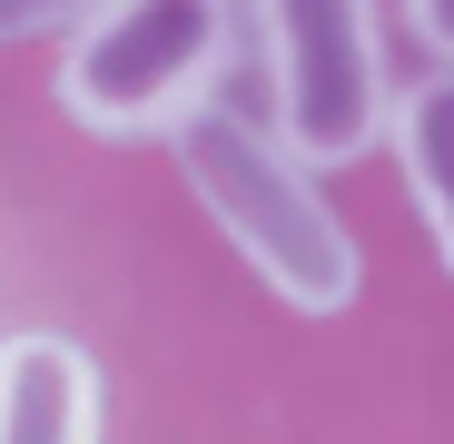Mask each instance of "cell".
<instances>
[{"label":"cell","instance_id":"cell-1","mask_svg":"<svg viewBox=\"0 0 454 444\" xmlns=\"http://www.w3.org/2000/svg\"><path fill=\"white\" fill-rule=\"evenodd\" d=\"M168 148H178L188 198L217 217V238L238 247V257L286 296V307L336 316L346 296H356V238H346V217L326 207L317 168L296 159L267 119L198 99V109L168 129Z\"/></svg>","mask_w":454,"mask_h":444},{"label":"cell","instance_id":"cell-2","mask_svg":"<svg viewBox=\"0 0 454 444\" xmlns=\"http://www.w3.org/2000/svg\"><path fill=\"white\" fill-rule=\"evenodd\" d=\"M238 50V0H90L69 20L59 109L99 138H168Z\"/></svg>","mask_w":454,"mask_h":444},{"label":"cell","instance_id":"cell-3","mask_svg":"<svg viewBox=\"0 0 454 444\" xmlns=\"http://www.w3.org/2000/svg\"><path fill=\"white\" fill-rule=\"evenodd\" d=\"M267 40V129L307 168H346L386 138V40L375 0H247Z\"/></svg>","mask_w":454,"mask_h":444},{"label":"cell","instance_id":"cell-4","mask_svg":"<svg viewBox=\"0 0 454 444\" xmlns=\"http://www.w3.org/2000/svg\"><path fill=\"white\" fill-rule=\"evenodd\" d=\"M0 444H99V365L69 336H0Z\"/></svg>","mask_w":454,"mask_h":444},{"label":"cell","instance_id":"cell-5","mask_svg":"<svg viewBox=\"0 0 454 444\" xmlns=\"http://www.w3.org/2000/svg\"><path fill=\"white\" fill-rule=\"evenodd\" d=\"M386 138H395V168L425 207V228L454 267V69H434V80H415L395 109H386Z\"/></svg>","mask_w":454,"mask_h":444},{"label":"cell","instance_id":"cell-6","mask_svg":"<svg viewBox=\"0 0 454 444\" xmlns=\"http://www.w3.org/2000/svg\"><path fill=\"white\" fill-rule=\"evenodd\" d=\"M90 0H0V40H40V30H69Z\"/></svg>","mask_w":454,"mask_h":444},{"label":"cell","instance_id":"cell-7","mask_svg":"<svg viewBox=\"0 0 454 444\" xmlns=\"http://www.w3.org/2000/svg\"><path fill=\"white\" fill-rule=\"evenodd\" d=\"M405 20H415V40L454 69V0H405Z\"/></svg>","mask_w":454,"mask_h":444}]
</instances>
